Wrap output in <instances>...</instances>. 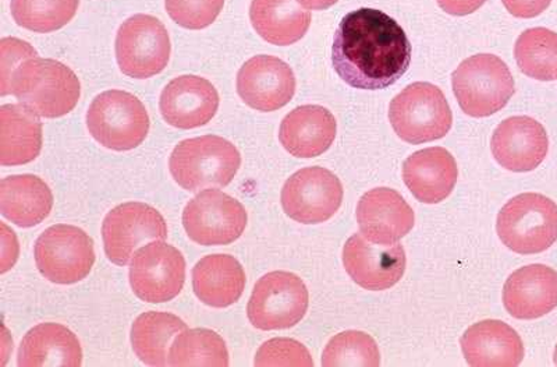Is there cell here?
I'll use <instances>...</instances> for the list:
<instances>
[{
  "mask_svg": "<svg viewBox=\"0 0 557 367\" xmlns=\"http://www.w3.org/2000/svg\"><path fill=\"white\" fill-rule=\"evenodd\" d=\"M405 29L382 10L362 8L343 17L332 63L343 82L358 90H383L400 81L411 63Z\"/></svg>",
  "mask_w": 557,
  "mask_h": 367,
  "instance_id": "6da1fadb",
  "label": "cell"
},
{
  "mask_svg": "<svg viewBox=\"0 0 557 367\" xmlns=\"http://www.w3.org/2000/svg\"><path fill=\"white\" fill-rule=\"evenodd\" d=\"M9 96L32 109L39 118L67 115L82 97V83L66 64L54 59L32 58L17 68L9 87Z\"/></svg>",
  "mask_w": 557,
  "mask_h": 367,
  "instance_id": "7a4b0ae2",
  "label": "cell"
},
{
  "mask_svg": "<svg viewBox=\"0 0 557 367\" xmlns=\"http://www.w3.org/2000/svg\"><path fill=\"white\" fill-rule=\"evenodd\" d=\"M240 167L242 156L235 144L212 135L178 143L169 160L173 180L188 192L226 187Z\"/></svg>",
  "mask_w": 557,
  "mask_h": 367,
  "instance_id": "3957f363",
  "label": "cell"
},
{
  "mask_svg": "<svg viewBox=\"0 0 557 367\" xmlns=\"http://www.w3.org/2000/svg\"><path fill=\"white\" fill-rule=\"evenodd\" d=\"M453 91L462 111L474 118L494 115L515 96V78L500 58L475 54L460 63L451 76Z\"/></svg>",
  "mask_w": 557,
  "mask_h": 367,
  "instance_id": "277c9868",
  "label": "cell"
},
{
  "mask_svg": "<svg viewBox=\"0 0 557 367\" xmlns=\"http://www.w3.org/2000/svg\"><path fill=\"white\" fill-rule=\"evenodd\" d=\"M497 235L520 255L548 250L557 241V205L539 193L511 198L497 216Z\"/></svg>",
  "mask_w": 557,
  "mask_h": 367,
  "instance_id": "5b68a950",
  "label": "cell"
},
{
  "mask_svg": "<svg viewBox=\"0 0 557 367\" xmlns=\"http://www.w3.org/2000/svg\"><path fill=\"white\" fill-rule=\"evenodd\" d=\"M149 125L147 108L123 90L99 94L87 112L89 135L109 150H134L146 140Z\"/></svg>",
  "mask_w": 557,
  "mask_h": 367,
  "instance_id": "8992f818",
  "label": "cell"
},
{
  "mask_svg": "<svg viewBox=\"0 0 557 367\" xmlns=\"http://www.w3.org/2000/svg\"><path fill=\"white\" fill-rule=\"evenodd\" d=\"M396 135L410 144L440 140L449 133L453 113L445 94L431 83H414L391 102Z\"/></svg>",
  "mask_w": 557,
  "mask_h": 367,
  "instance_id": "52a82bcc",
  "label": "cell"
},
{
  "mask_svg": "<svg viewBox=\"0 0 557 367\" xmlns=\"http://www.w3.org/2000/svg\"><path fill=\"white\" fill-rule=\"evenodd\" d=\"M310 295L300 277L287 271L263 276L253 286L247 316L258 330H286L302 320Z\"/></svg>",
  "mask_w": 557,
  "mask_h": 367,
  "instance_id": "ba28073f",
  "label": "cell"
},
{
  "mask_svg": "<svg viewBox=\"0 0 557 367\" xmlns=\"http://www.w3.org/2000/svg\"><path fill=\"white\" fill-rule=\"evenodd\" d=\"M114 49L122 73L138 81L165 71L172 53L166 27L149 14L127 19L119 28Z\"/></svg>",
  "mask_w": 557,
  "mask_h": 367,
  "instance_id": "9c48e42d",
  "label": "cell"
},
{
  "mask_svg": "<svg viewBox=\"0 0 557 367\" xmlns=\"http://www.w3.org/2000/svg\"><path fill=\"white\" fill-rule=\"evenodd\" d=\"M34 256L39 272L61 285L83 281L96 262L92 237L66 224L48 228L35 242Z\"/></svg>",
  "mask_w": 557,
  "mask_h": 367,
  "instance_id": "30bf717a",
  "label": "cell"
},
{
  "mask_svg": "<svg viewBox=\"0 0 557 367\" xmlns=\"http://www.w3.org/2000/svg\"><path fill=\"white\" fill-rule=\"evenodd\" d=\"M246 208L236 198L215 188L198 193L183 211V227L201 246L231 245L246 231Z\"/></svg>",
  "mask_w": 557,
  "mask_h": 367,
  "instance_id": "8fae6325",
  "label": "cell"
},
{
  "mask_svg": "<svg viewBox=\"0 0 557 367\" xmlns=\"http://www.w3.org/2000/svg\"><path fill=\"white\" fill-rule=\"evenodd\" d=\"M131 285L148 304H165L181 294L186 282V260L181 250L163 241L149 242L133 256Z\"/></svg>",
  "mask_w": 557,
  "mask_h": 367,
  "instance_id": "7c38bea8",
  "label": "cell"
},
{
  "mask_svg": "<svg viewBox=\"0 0 557 367\" xmlns=\"http://www.w3.org/2000/svg\"><path fill=\"white\" fill-rule=\"evenodd\" d=\"M104 253L116 266H127L146 242L165 241L168 225L161 212L144 203L114 207L102 224Z\"/></svg>",
  "mask_w": 557,
  "mask_h": 367,
  "instance_id": "4fadbf2b",
  "label": "cell"
},
{
  "mask_svg": "<svg viewBox=\"0 0 557 367\" xmlns=\"http://www.w3.org/2000/svg\"><path fill=\"white\" fill-rule=\"evenodd\" d=\"M281 200L292 220L306 225L321 224L339 210L343 186L335 173L325 168H305L287 180Z\"/></svg>",
  "mask_w": 557,
  "mask_h": 367,
  "instance_id": "5bb4252c",
  "label": "cell"
},
{
  "mask_svg": "<svg viewBox=\"0 0 557 367\" xmlns=\"http://www.w3.org/2000/svg\"><path fill=\"white\" fill-rule=\"evenodd\" d=\"M237 93L256 111L275 112L295 97L296 76L282 59L258 54L238 71Z\"/></svg>",
  "mask_w": 557,
  "mask_h": 367,
  "instance_id": "9a60e30c",
  "label": "cell"
},
{
  "mask_svg": "<svg viewBox=\"0 0 557 367\" xmlns=\"http://www.w3.org/2000/svg\"><path fill=\"white\" fill-rule=\"evenodd\" d=\"M343 265L356 284L370 291H385L405 276L406 253L400 243L377 245L356 233L343 249Z\"/></svg>",
  "mask_w": 557,
  "mask_h": 367,
  "instance_id": "2e32d148",
  "label": "cell"
},
{
  "mask_svg": "<svg viewBox=\"0 0 557 367\" xmlns=\"http://www.w3.org/2000/svg\"><path fill=\"white\" fill-rule=\"evenodd\" d=\"M219 94L211 82L200 76H181L168 84L159 99L162 118L183 131L206 126L216 115Z\"/></svg>",
  "mask_w": 557,
  "mask_h": 367,
  "instance_id": "e0dca14e",
  "label": "cell"
},
{
  "mask_svg": "<svg viewBox=\"0 0 557 367\" xmlns=\"http://www.w3.org/2000/svg\"><path fill=\"white\" fill-rule=\"evenodd\" d=\"M357 221L368 241L395 245L412 230L416 216L399 193L389 187H376L358 203Z\"/></svg>",
  "mask_w": 557,
  "mask_h": 367,
  "instance_id": "ac0fdd59",
  "label": "cell"
},
{
  "mask_svg": "<svg viewBox=\"0 0 557 367\" xmlns=\"http://www.w3.org/2000/svg\"><path fill=\"white\" fill-rule=\"evenodd\" d=\"M491 144L495 160L506 170L529 172L545 160L549 138L535 119L513 117L497 126Z\"/></svg>",
  "mask_w": 557,
  "mask_h": 367,
  "instance_id": "d6986e66",
  "label": "cell"
},
{
  "mask_svg": "<svg viewBox=\"0 0 557 367\" xmlns=\"http://www.w3.org/2000/svg\"><path fill=\"white\" fill-rule=\"evenodd\" d=\"M504 304L520 320L550 314L557 307V272L544 265L522 267L506 281Z\"/></svg>",
  "mask_w": 557,
  "mask_h": 367,
  "instance_id": "ffe728a7",
  "label": "cell"
},
{
  "mask_svg": "<svg viewBox=\"0 0 557 367\" xmlns=\"http://www.w3.org/2000/svg\"><path fill=\"white\" fill-rule=\"evenodd\" d=\"M467 364L475 367H513L524 359L520 335L499 320H485L471 326L461 337Z\"/></svg>",
  "mask_w": 557,
  "mask_h": 367,
  "instance_id": "44dd1931",
  "label": "cell"
},
{
  "mask_svg": "<svg viewBox=\"0 0 557 367\" xmlns=\"http://www.w3.org/2000/svg\"><path fill=\"white\" fill-rule=\"evenodd\" d=\"M459 170L445 148L432 147L412 154L403 166V180L418 201L437 205L449 197Z\"/></svg>",
  "mask_w": 557,
  "mask_h": 367,
  "instance_id": "7402d4cb",
  "label": "cell"
},
{
  "mask_svg": "<svg viewBox=\"0 0 557 367\" xmlns=\"http://www.w3.org/2000/svg\"><path fill=\"white\" fill-rule=\"evenodd\" d=\"M337 135V123L330 109L302 106L283 119L278 140L297 158L320 157L330 150Z\"/></svg>",
  "mask_w": 557,
  "mask_h": 367,
  "instance_id": "603a6c76",
  "label": "cell"
},
{
  "mask_svg": "<svg viewBox=\"0 0 557 367\" xmlns=\"http://www.w3.org/2000/svg\"><path fill=\"white\" fill-rule=\"evenodd\" d=\"M82 364L83 350L76 334L58 322L34 327L20 344L18 366L78 367Z\"/></svg>",
  "mask_w": 557,
  "mask_h": 367,
  "instance_id": "cb8c5ba5",
  "label": "cell"
},
{
  "mask_svg": "<svg viewBox=\"0 0 557 367\" xmlns=\"http://www.w3.org/2000/svg\"><path fill=\"white\" fill-rule=\"evenodd\" d=\"M246 284V272L240 261L231 255L203 257L193 269L194 294L202 304L216 309L236 304Z\"/></svg>",
  "mask_w": 557,
  "mask_h": 367,
  "instance_id": "d4e9b609",
  "label": "cell"
},
{
  "mask_svg": "<svg viewBox=\"0 0 557 367\" xmlns=\"http://www.w3.org/2000/svg\"><path fill=\"white\" fill-rule=\"evenodd\" d=\"M0 163L3 167L26 166L37 160L42 150V122L37 113L22 103L0 107Z\"/></svg>",
  "mask_w": 557,
  "mask_h": 367,
  "instance_id": "484cf974",
  "label": "cell"
},
{
  "mask_svg": "<svg viewBox=\"0 0 557 367\" xmlns=\"http://www.w3.org/2000/svg\"><path fill=\"white\" fill-rule=\"evenodd\" d=\"M51 187L35 175H14L0 183V212L12 224L33 228L51 215Z\"/></svg>",
  "mask_w": 557,
  "mask_h": 367,
  "instance_id": "4316f807",
  "label": "cell"
},
{
  "mask_svg": "<svg viewBox=\"0 0 557 367\" xmlns=\"http://www.w3.org/2000/svg\"><path fill=\"white\" fill-rule=\"evenodd\" d=\"M250 20L267 42L287 47L306 36L312 16L297 0H252Z\"/></svg>",
  "mask_w": 557,
  "mask_h": 367,
  "instance_id": "83f0119b",
  "label": "cell"
},
{
  "mask_svg": "<svg viewBox=\"0 0 557 367\" xmlns=\"http://www.w3.org/2000/svg\"><path fill=\"white\" fill-rule=\"evenodd\" d=\"M187 325L165 311H148L138 316L132 327V345L138 359L148 366H168L169 350Z\"/></svg>",
  "mask_w": 557,
  "mask_h": 367,
  "instance_id": "f1b7e54d",
  "label": "cell"
},
{
  "mask_svg": "<svg viewBox=\"0 0 557 367\" xmlns=\"http://www.w3.org/2000/svg\"><path fill=\"white\" fill-rule=\"evenodd\" d=\"M515 57L527 76L541 82L556 81L557 34L544 27L527 29L517 39Z\"/></svg>",
  "mask_w": 557,
  "mask_h": 367,
  "instance_id": "f546056e",
  "label": "cell"
},
{
  "mask_svg": "<svg viewBox=\"0 0 557 367\" xmlns=\"http://www.w3.org/2000/svg\"><path fill=\"white\" fill-rule=\"evenodd\" d=\"M226 342L208 329L184 330L169 350V366H228Z\"/></svg>",
  "mask_w": 557,
  "mask_h": 367,
  "instance_id": "4dcf8cb0",
  "label": "cell"
},
{
  "mask_svg": "<svg viewBox=\"0 0 557 367\" xmlns=\"http://www.w3.org/2000/svg\"><path fill=\"white\" fill-rule=\"evenodd\" d=\"M79 0H12L10 10L20 27L38 34L58 32L78 12Z\"/></svg>",
  "mask_w": 557,
  "mask_h": 367,
  "instance_id": "1f68e13d",
  "label": "cell"
},
{
  "mask_svg": "<svg viewBox=\"0 0 557 367\" xmlns=\"http://www.w3.org/2000/svg\"><path fill=\"white\" fill-rule=\"evenodd\" d=\"M380 364L376 342L361 331H346L333 337L322 355V366L326 367H376Z\"/></svg>",
  "mask_w": 557,
  "mask_h": 367,
  "instance_id": "d6a6232c",
  "label": "cell"
},
{
  "mask_svg": "<svg viewBox=\"0 0 557 367\" xmlns=\"http://www.w3.org/2000/svg\"><path fill=\"white\" fill-rule=\"evenodd\" d=\"M225 0H165L169 17L187 29H203L215 23Z\"/></svg>",
  "mask_w": 557,
  "mask_h": 367,
  "instance_id": "836d02e7",
  "label": "cell"
},
{
  "mask_svg": "<svg viewBox=\"0 0 557 367\" xmlns=\"http://www.w3.org/2000/svg\"><path fill=\"white\" fill-rule=\"evenodd\" d=\"M256 366H312L310 352L300 342L273 339L262 344L256 355Z\"/></svg>",
  "mask_w": 557,
  "mask_h": 367,
  "instance_id": "e575fe53",
  "label": "cell"
},
{
  "mask_svg": "<svg viewBox=\"0 0 557 367\" xmlns=\"http://www.w3.org/2000/svg\"><path fill=\"white\" fill-rule=\"evenodd\" d=\"M37 57V51L22 39L3 38L0 41V82H2L0 94H2V97L9 96L10 83H12L13 74L17 71L20 64L26 62L27 59Z\"/></svg>",
  "mask_w": 557,
  "mask_h": 367,
  "instance_id": "d590c367",
  "label": "cell"
},
{
  "mask_svg": "<svg viewBox=\"0 0 557 367\" xmlns=\"http://www.w3.org/2000/svg\"><path fill=\"white\" fill-rule=\"evenodd\" d=\"M507 12L519 19L540 16L550 7L552 0H502Z\"/></svg>",
  "mask_w": 557,
  "mask_h": 367,
  "instance_id": "8d00e7d4",
  "label": "cell"
},
{
  "mask_svg": "<svg viewBox=\"0 0 557 367\" xmlns=\"http://www.w3.org/2000/svg\"><path fill=\"white\" fill-rule=\"evenodd\" d=\"M2 272L12 269L18 257V243L16 233L9 230V227L2 222Z\"/></svg>",
  "mask_w": 557,
  "mask_h": 367,
  "instance_id": "74e56055",
  "label": "cell"
},
{
  "mask_svg": "<svg viewBox=\"0 0 557 367\" xmlns=\"http://www.w3.org/2000/svg\"><path fill=\"white\" fill-rule=\"evenodd\" d=\"M440 8L451 16H469L476 12L486 0H436Z\"/></svg>",
  "mask_w": 557,
  "mask_h": 367,
  "instance_id": "f35d334b",
  "label": "cell"
},
{
  "mask_svg": "<svg viewBox=\"0 0 557 367\" xmlns=\"http://www.w3.org/2000/svg\"><path fill=\"white\" fill-rule=\"evenodd\" d=\"M307 10H325L337 3V0H297Z\"/></svg>",
  "mask_w": 557,
  "mask_h": 367,
  "instance_id": "ab89813d",
  "label": "cell"
},
{
  "mask_svg": "<svg viewBox=\"0 0 557 367\" xmlns=\"http://www.w3.org/2000/svg\"><path fill=\"white\" fill-rule=\"evenodd\" d=\"M555 365L557 366V345H556V350H555Z\"/></svg>",
  "mask_w": 557,
  "mask_h": 367,
  "instance_id": "60d3db41",
  "label": "cell"
}]
</instances>
